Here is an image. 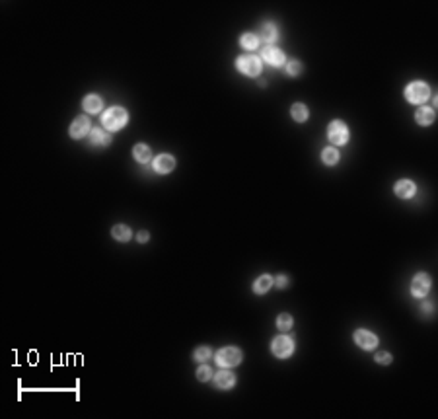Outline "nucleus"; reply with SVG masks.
<instances>
[{
	"instance_id": "obj_1",
	"label": "nucleus",
	"mask_w": 438,
	"mask_h": 419,
	"mask_svg": "<svg viewBox=\"0 0 438 419\" xmlns=\"http://www.w3.org/2000/svg\"><path fill=\"white\" fill-rule=\"evenodd\" d=\"M101 121H103V127L107 129L109 133H115V131H121V129L127 125L129 113H127L123 107H109V109L103 113Z\"/></svg>"
},
{
	"instance_id": "obj_2",
	"label": "nucleus",
	"mask_w": 438,
	"mask_h": 419,
	"mask_svg": "<svg viewBox=\"0 0 438 419\" xmlns=\"http://www.w3.org/2000/svg\"><path fill=\"white\" fill-rule=\"evenodd\" d=\"M430 96V88L426 86L425 82H411L407 88H405V98L407 102L415 103V105H421L425 103Z\"/></svg>"
},
{
	"instance_id": "obj_3",
	"label": "nucleus",
	"mask_w": 438,
	"mask_h": 419,
	"mask_svg": "<svg viewBox=\"0 0 438 419\" xmlns=\"http://www.w3.org/2000/svg\"><path fill=\"white\" fill-rule=\"evenodd\" d=\"M327 137L335 146H343L349 142V127L343 121H331L327 127Z\"/></svg>"
},
{
	"instance_id": "obj_4",
	"label": "nucleus",
	"mask_w": 438,
	"mask_h": 419,
	"mask_svg": "<svg viewBox=\"0 0 438 419\" xmlns=\"http://www.w3.org/2000/svg\"><path fill=\"white\" fill-rule=\"evenodd\" d=\"M240 72H244L246 77H259L261 72V61L255 55H242L236 61Z\"/></svg>"
},
{
	"instance_id": "obj_5",
	"label": "nucleus",
	"mask_w": 438,
	"mask_h": 419,
	"mask_svg": "<svg viewBox=\"0 0 438 419\" xmlns=\"http://www.w3.org/2000/svg\"><path fill=\"white\" fill-rule=\"evenodd\" d=\"M216 363L218 367H236L242 363V351L238 347H224L216 353Z\"/></svg>"
},
{
	"instance_id": "obj_6",
	"label": "nucleus",
	"mask_w": 438,
	"mask_h": 419,
	"mask_svg": "<svg viewBox=\"0 0 438 419\" xmlns=\"http://www.w3.org/2000/svg\"><path fill=\"white\" fill-rule=\"evenodd\" d=\"M271 351L278 359H287L294 351V341L288 335H276L275 339H273V343H271Z\"/></svg>"
},
{
	"instance_id": "obj_7",
	"label": "nucleus",
	"mask_w": 438,
	"mask_h": 419,
	"mask_svg": "<svg viewBox=\"0 0 438 419\" xmlns=\"http://www.w3.org/2000/svg\"><path fill=\"white\" fill-rule=\"evenodd\" d=\"M430 291V277L426 275V273H417L411 281V292H413V296H419V298H423L426 296Z\"/></svg>"
},
{
	"instance_id": "obj_8",
	"label": "nucleus",
	"mask_w": 438,
	"mask_h": 419,
	"mask_svg": "<svg viewBox=\"0 0 438 419\" xmlns=\"http://www.w3.org/2000/svg\"><path fill=\"white\" fill-rule=\"evenodd\" d=\"M354 343L359 347L366 349V351H372V349L378 347V337L368 330H356L354 331Z\"/></svg>"
},
{
	"instance_id": "obj_9",
	"label": "nucleus",
	"mask_w": 438,
	"mask_h": 419,
	"mask_svg": "<svg viewBox=\"0 0 438 419\" xmlns=\"http://www.w3.org/2000/svg\"><path fill=\"white\" fill-rule=\"evenodd\" d=\"M90 131H92L90 119L84 117V115H80V117H76L74 121H72V125H70V137L72 139H82V137L90 135Z\"/></svg>"
},
{
	"instance_id": "obj_10",
	"label": "nucleus",
	"mask_w": 438,
	"mask_h": 419,
	"mask_svg": "<svg viewBox=\"0 0 438 419\" xmlns=\"http://www.w3.org/2000/svg\"><path fill=\"white\" fill-rule=\"evenodd\" d=\"M261 55H263V59H265L269 64H273V66H283L285 61H287L285 53L281 51L278 47H275V45H267V47L261 51Z\"/></svg>"
},
{
	"instance_id": "obj_11",
	"label": "nucleus",
	"mask_w": 438,
	"mask_h": 419,
	"mask_svg": "<svg viewBox=\"0 0 438 419\" xmlns=\"http://www.w3.org/2000/svg\"><path fill=\"white\" fill-rule=\"evenodd\" d=\"M174 168H175V158L172 154H160V156H156V160H154V170H156L158 174H170Z\"/></svg>"
},
{
	"instance_id": "obj_12",
	"label": "nucleus",
	"mask_w": 438,
	"mask_h": 419,
	"mask_svg": "<svg viewBox=\"0 0 438 419\" xmlns=\"http://www.w3.org/2000/svg\"><path fill=\"white\" fill-rule=\"evenodd\" d=\"M90 142H92L94 146H98V148H103V146L111 144V135H109L107 131H103V129L96 127L90 131Z\"/></svg>"
},
{
	"instance_id": "obj_13",
	"label": "nucleus",
	"mask_w": 438,
	"mask_h": 419,
	"mask_svg": "<svg viewBox=\"0 0 438 419\" xmlns=\"http://www.w3.org/2000/svg\"><path fill=\"white\" fill-rule=\"evenodd\" d=\"M393 191H395V195L401 197V199H411L415 195V183L411 179H400V181L395 183Z\"/></svg>"
},
{
	"instance_id": "obj_14",
	"label": "nucleus",
	"mask_w": 438,
	"mask_h": 419,
	"mask_svg": "<svg viewBox=\"0 0 438 419\" xmlns=\"http://www.w3.org/2000/svg\"><path fill=\"white\" fill-rule=\"evenodd\" d=\"M82 107H84L86 113H100L101 107H103V100H101L100 96H96V94H90V96L84 98Z\"/></svg>"
},
{
	"instance_id": "obj_15",
	"label": "nucleus",
	"mask_w": 438,
	"mask_h": 419,
	"mask_svg": "<svg viewBox=\"0 0 438 419\" xmlns=\"http://www.w3.org/2000/svg\"><path fill=\"white\" fill-rule=\"evenodd\" d=\"M214 382H216L218 388L228 390V388H232V386L236 384V376H234L230 370H218L216 376H214Z\"/></svg>"
},
{
	"instance_id": "obj_16",
	"label": "nucleus",
	"mask_w": 438,
	"mask_h": 419,
	"mask_svg": "<svg viewBox=\"0 0 438 419\" xmlns=\"http://www.w3.org/2000/svg\"><path fill=\"white\" fill-rule=\"evenodd\" d=\"M276 39H278V29H276L275 24H263L261 29H259V41L275 43Z\"/></svg>"
},
{
	"instance_id": "obj_17",
	"label": "nucleus",
	"mask_w": 438,
	"mask_h": 419,
	"mask_svg": "<svg viewBox=\"0 0 438 419\" xmlns=\"http://www.w3.org/2000/svg\"><path fill=\"white\" fill-rule=\"evenodd\" d=\"M434 117H436V115H434V109H432V107H426V105L419 107V109H417V113H415L417 123H419V125H423V127H425V125H430V123L434 121Z\"/></svg>"
},
{
	"instance_id": "obj_18",
	"label": "nucleus",
	"mask_w": 438,
	"mask_h": 419,
	"mask_svg": "<svg viewBox=\"0 0 438 419\" xmlns=\"http://www.w3.org/2000/svg\"><path fill=\"white\" fill-rule=\"evenodd\" d=\"M273 281L275 279L269 277V275H261V277H257L255 283H253V291H255V294H265V292L273 287Z\"/></svg>"
},
{
	"instance_id": "obj_19",
	"label": "nucleus",
	"mask_w": 438,
	"mask_h": 419,
	"mask_svg": "<svg viewBox=\"0 0 438 419\" xmlns=\"http://www.w3.org/2000/svg\"><path fill=\"white\" fill-rule=\"evenodd\" d=\"M240 45L244 47V49H257L259 47V35H255V33H244L242 37H240Z\"/></svg>"
},
{
	"instance_id": "obj_20",
	"label": "nucleus",
	"mask_w": 438,
	"mask_h": 419,
	"mask_svg": "<svg viewBox=\"0 0 438 419\" xmlns=\"http://www.w3.org/2000/svg\"><path fill=\"white\" fill-rule=\"evenodd\" d=\"M290 113H292V119H294V121L304 123V121L308 119L310 111H308V107H306L304 103H294V105H292V109H290Z\"/></svg>"
},
{
	"instance_id": "obj_21",
	"label": "nucleus",
	"mask_w": 438,
	"mask_h": 419,
	"mask_svg": "<svg viewBox=\"0 0 438 419\" xmlns=\"http://www.w3.org/2000/svg\"><path fill=\"white\" fill-rule=\"evenodd\" d=\"M111 236L117 242H129L131 240V228L125 226V224H117V226H113Z\"/></svg>"
},
{
	"instance_id": "obj_22",
	"label": "nucleus",
	"mask_w": 438,
	"mask_h": 419,
	"mask_svg": "<svg viewBox=\"0 0 438 419\" xmlns=\"http://www.w3.org/2000/svg\"><path fill=\"white\" fill-rule=\"evenodd\" d=\"M133 154H135V158H137L140 164H146L152 156L150 148H148L146 144H137V146L133 148Z\"/></svg>"
},
{
	"instance_id": "obj_23",
	"label": "nucleus",
	"mask_w": 438,
	"mask_h": 419,
	"mask_svg": "<svg viewBox=\"0 0 438 419\" xmlns=\"http://www.w3.org/2000/svg\"><path fill=\"white\" fill-rule=\"evenodd\" d=\"M322 160H324V164H327V166H335L339 162V150L337 148H329V146H327L326 150L322 153Z\"/></svg>"
},
{
	"instance_id": "obj_24",
	"label": "nucleus",
	"mask_w": 438,
	"mask_h": 419,
	"mask_svg": "<svg viewBox=\"0 0 438 419\" xmlns=\"http://www.w3.org/2000/svg\"><path fill=\"white\" fill-rule=\"evenodd\" d=\"M292 324H294V322H292V316H290V314H281V316L276 318V328H278L281 331L290 330Z\"/></svg>"
},
{
	"instance_id": "obj_25",
	"label": "nucleus",
	"mask_w": 438,
	"mask_h": 419,
	"mask_svg": "<svg viewBox=\"0 0 438 419\" xmlns=\"http://www.w3.org/2000/svg\"><path fill=\"white\" fill-rule=\"evenodd\" d=\"M211 355H213V351H211V347H197L195 349V361H199V363H205V361H209L211 359Z\"/></svg>"
},
{
	"instance_id": "obj_26",
	"label": "nucleus",
	"mask_w": 438,
	"mask_h": 419,
	"mask_svg": "<svg viewBox=\"0 0 438 419\" xmlns=\"http://www.w3.org/2000/svg\"><path fill=\"white\" fill-rule=\"evenodd\" d=\"M287 72L290 74V77H298L302 72V63H298V61H290V63L287 64Z\"/></svg>"
},
{
	"instance_id": "obj_27",
	"label": "nucleus",
	"mask_w": 438,
	"mask_h": 419,
	"mask_svg": "<svg viewBox=\"0 0 438 419\" xmlns=\"http://www.w3.org/2000/svg\"><path fill=\"white\" fill-rule=\"evenodd\" d=\"M213 376V372H211V367H199V370H197V378H199L201 382H207L209 378Z\"/></svg>"
},
{
	"instance_id": "obj_28",
	"label": "nucleus",
	"mask_w": 438,
	"mask_h": 419,
	"mask_svg": "<svg viewBox=\"0 0 438 419\" xmlns=\"http://www.w3.org/2000/svg\"><path fill=\"white\" fill-rule=\"evenodd\" d=\"M376 363H380V365H389V363H391V355L386 353V351L376 353Z\"/></svg>"
},
{
	"instance_id": "obj_29",
	"label": "nucleus",
	"mask_w": 438,
	"mask_h": 419,
	"mask_svg": "<svg viewBox=\"0 0 438 419\" xmlns=\"http://www.w3.org/2000/svg\"><path fill=\"white\" fill-rule=\"evenodd\" d=\"M273 283H275L278 289H287V287H288V277H285V275H278V277H276Z\"/></svg>"
},
{
	"instance_id": "obj_30",
	"label": "nucleus",
	"mask_w": 438,
	"mask_h": 419,
	"mask_svg": "<svg viewBox=\"0 0 438 419\" xmlns=\"http://www.w3.org/2000/svg\"><path fill=\"white\" fill-rule=\"evenodd\" d=\"M138 242H142V244H144V242H148V238H150V234H148V232H146V230H140V232H138Z\"/></svg>"
},
{
	"instance_id": "obj_31",
	"label": "nucleus",
	"mask_w": 438,
	"mask_h": 419,
	"mask_svg": "<svg viewBox=\"0 0 438 419\" xmlns=\"http://www.w3.org/2000/svg\"><path fill=\"white\" fill-rule=\"evenodd\" d=\"M425 312H426V314H430V312H432V306H430V302H426V304H425Z\"/></svg>"
}]
</instances>
